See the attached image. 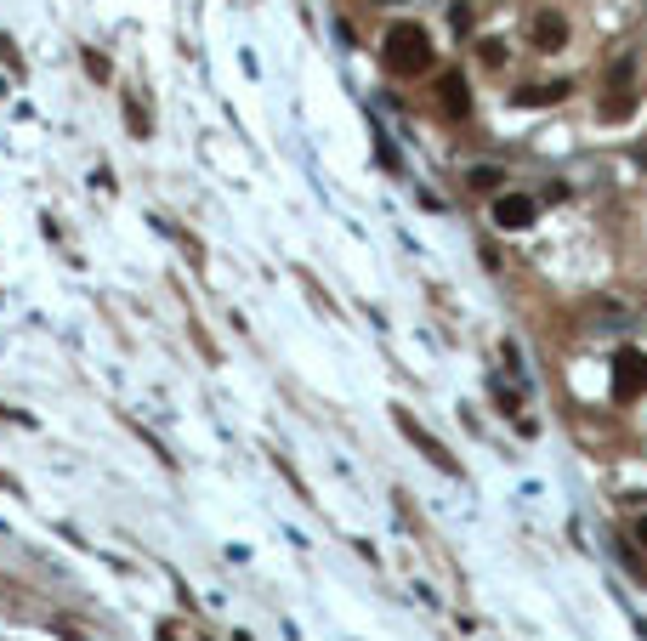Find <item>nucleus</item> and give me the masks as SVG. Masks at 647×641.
I'll list each match as a JSON object with an SVG mask.
<instances>
[{
    "label": "nucleus",
    "mask_w": 647,
    "mask_h": 641,
    "mask_svg": "<svg viewBox=\"0 0 647 641\" xmlns=\"http://www.w3.org/2000/svg\"><path fill=\"white\" fill-rule=\"evenodd\" d=\"M398 426H403V432H409V437H415V449L426 454V460H432V466H443V471H455V460H449V454H443V443H432V437L420 432V426H415V415H409V409H398Z\"/></svg>",
    "instance_id": "obj_6"
},
{
    "label": "nucleus",
    "mask_w": 647,
    "mask_h": 641,
    "mask_svg": "<svg viewBox=\"0 0 647 641\" xmlns=\"http://www.w3.org/2000/svg\"><path fill=\"white\" fill-rule=\"evenodd\" d=\"M381 63L398 74V80L426 74L432 69V40H426V29H420V23H392L386 40H381Z\"/></svg>",
    "instance_id": "obj_1"
},
{
    "label": "nucleus",
    "mask_w": 647,
    "mask_h": 641,
    "mask_svg": "<svg viewBox=\"0 0 647 641\" xmlns=\"http://www.w3.org/2000/svg\"><path fill=\"white\" fill-rule=\"evenodd\" d=\"M466 182H472L477 193H494V188H500V182H506V176H500V165H477V171L466 176Z\"/></svg>",
    "instance_id": "obj_9"
},
{
    "label": "nucleus",
    "mask_w": 647,
    "mask_h": 641,
    "mask_svg": "<svg viewBox=\"0 0 647 641\" xmlns=\"http://www.w3.org/2000/svg\"><path fill=\"white\" fill-rule=\"evenodd\" d=\"M647 392V352H636V347H625L619 358H613V398H642Z\"/></svg>",
    "instance_id": "obj_3"
},
{
    "label": "nucleus",
    "mask_w": 647,
    "mask_h": 641,
    "mask_svg": "<svg viewBox=\"0 0 647 641\" xmlns=\"http://www.w3.org/2000/svg\"><path fill=\"white\" fill-rule=\"evenodd\" d=\"M534 46H540V52H562V46H568V18H562V12H540V18H534Z\"/></svg>",
    "instance_id": "obj_4"
},
{
    "label": "nucleus",
    "mask_w": 647,
    "mask_h": 641,
    "mask_svg": "<svg viewBox=\"0 0 647 641\" xmlns=\"http://www.w3.org/2000/svg\"><path fill=\"white\" fill-rule=\"evenodd\" d=\"M438 103H443V114H449V120H466V114H472V97H466V80H460V74H443Z\"/></svg>",
    "instance_id": "obj_5"
},
{
    "label": "nucleus",
    "mask_w": 647,
    "mask_h": 641,
    "mask_svg": "<svg viewBox=\"0 0 647 641\" xmlns=\"http://www.w3.org/2000/svg\"><path fill=\"white\" fill-rule=\"evenodd\" d=\"M574 91V80H551V86H523L517 91V108H551V103H562Z\"/></svg>",
    "instance_id": "obj_7"
},
{
    "label": "nucleus",
    "mask_w": 647,
    "mask_h": 641,
    "mask_svg": "<svg viewBox=\"0 0 647 641\" xmlns=\"http://www.w3.org/2000/svg\"><path fill=\"white\" fill-rule=\"evenodd\" d=\"M630 108H636V97H630V91H608V97H602V108H596V114H602V120H625Z\"/></svg>",
    "instance_id": "obj_8"
},
{
    "label": "nucleus",
    "mask_w": 647,
    "mask_h": 641,
    "mask_svg": "<svg viewBox=\"0 0 647 641\" xmlns=\"http://www.w3.org/2000/svg\"><path fill=\"white\" fill-rule=\"evenodd\" d=\"M636 545H647V511L636 517Z\"/></svg>",
    "instance_id": "obj_11"
},
{
    "label": "nucleus",
    "mask_w": 647,
    "mask_h": 641,
    "mask_svg": "<svg viewBox=\"0 0 647 641\" xmlns=\"http://www.w3.org/2000/svg\"><path fill=\"white\" fill-rule=\"evenodd\" d=\"M477 57H483L489 69H500V63H506V40H477Z\"/></svg>",
    "instance_id": "obj_10"
},
{
    "label": "nucleus",
    "mask_w": 647,
    "mask_h": 641,
    "mask_svg": "<svg viewBox=\"0 0 647 641\" xmlns=\"http://www.w3.org/2000/svg\"><path fill=\"white\" fill-rule=\"evenodd\" d=\"M534 222H540V199H534V193H494V227L528 233Z\"/></svg>",
    "instance_id": "obj_2"
}]
</instances>
